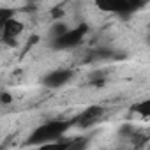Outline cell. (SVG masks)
Returning <instances> with one entry per match:
<instances>
[{
    "label": "cell",
    "mask_w": 150,
    "mask_h": 150,
    "mask_svg": "<svg viewBox=\"0 0 150 150\" xmlns=\"http://www.w3.org/2000/svg\"><path fill=\"white\" fill-rule=\"evenodd\" d=\"M74 125V118L71 120H50V122H44L41 124L39 127H35L32 131V134L27 138L25 145L27 146H41V145H46V143H51V141H58L62 139V136L67 132V129Z\"/></svg>",
    "instance_id": "obj_1"
},
{
    "label": "cell",
    "mask_w": 150,
    "mask_h": 150,
    "mask_svg": "<svg viewBox=\"0 0 150 150\" xmlns=\"http://www.w3.org/2000/svg\"><path fill=\"white\" fill-rule=\"evenodd\" d=\"M87 32H88V25L87 23H81L78 27H74V28H69V32L65 35H62L60 39L51 42V48L58 50V51L60 50H72V48H76V46L81 44V41L87 35Z\"/></svg>",
    "instance_id": "obj_2"
},
{
    "label": "cell",
    "mask_w": 150,
    "mask_h": 150,
    "mask_svg": "<svg viewBox=\"0 0 150 150\" xmlns=\"http://www.w3.org/2000/svg\"><path fill=\"white\" fill-rule=\"evenodd\" d=\"M97 7L106 13H117V14H131L136 9L141 7V2L132 0H111V2H97Z\"/></svg>",
    "instance_id": "obj_3"
},
{
    "label": "cell",
    "mask_w": 150,
    "mask_h": 150,
    "mask_svg": "<svg viewBox=\"0 0 150 150\" xmlns=\"http://www.w3.org/2000/svg\"><path fill=\"white\" fill-rule=\"evenodd\" d=\"M74 72L71 69H57V71H50L46 76H42V85L48 88H58L64 87L69 80H72Z\"/></svg>",
    "instance_id": "obj_4"
},
{
    "label": "cell",
    "mask_w": 150,
    "mask_h": 150,
    "mask_svg": "<svg viewBox=\"0 0 150 150\" xmlns=\"http://www.w3.org/2000/svg\"><path fill=\"white\" fill-rule=\"evenodd\" d=\"M104 115V108H101V106H90V108H87L83 113H80L76 118H74V124H76L78 127H90V125H94L101 117Z\"/></svg>",
    "instance_id": "obj_5"
},
{
    "label": "cell",
    "mask_w": 150,
    "mask_h": 150,
    "mask_svg": "<svg viewBox=\"0 0 150 150\" xmlns=\"http://www.w3.org/2000/svg\"><path fill=\"white\" fill-rule=\"evenodd\" d=\"M21 32H23V23L14 18H11L9 21H6L2 25V39L4 41H14Z\"/></svg>",
    "instance_id": "obj_6"
},
{
    "label": "cell",
    "mask_w": 150,
    "mask_h": 150,
    "mask_svg": "<svg viewBox=\"0 0 150 150\" xmlns=\"http://www.w3.org/2000/svg\"><path fill=\"white\" fill-rule=\"evenodd\" d=\"M131 111L136 113V115H141V117L150 118V97L148 99H143V101H139L136 104H132L131 106Z\"/></svg>",
    "instance_id": "obj_7"
},
{
    "label": "cell",
    "mask_w": 150,
    "mask_h": 150,
    "mask_svg": "<svg viewBox=\"0 0 150 150\" xmlns=\"http://www.w3.org/2000/svg\"><path fill=\"white\" fill-rule=\"evenodd\" d=\"M71 145V139H58V141H51L46 145H41L37 150H67Z\"/></svg>",
    "instance_id": "obj_8"
},
{
    "label": "cell",
    "mask_w": 150,
    "mask_h": 150,
    "mask_svg": "<svg viewBox=\"0 0 150 150\" xmlns=\"http://www.w3.org/2000/svg\"><path fill=\"white\" fill-rule=\"evenodd\" d=\"M67 32H69V28H67V25H64V23H55V25H51V28H50V39H51V42L57 41V39H60V37L65 35Z\"/></svg>",
    "instance_id": "obj_9"
},
{
    "label": "cell",
    "mask_w": 150,
    "mask_h": 150,
    "mask_svg": "<svg viewBox=\"0 0 150 150\" xmlns=\"http://www.w3.org/2000/svg\"><path fill=\"white\" fill-rule=\"evenodd\" d=\"M88 141H90V136H80V138H74V139H71V145H69L67 150H87Z\"/></svg>",
    "instance_id": "obj_10"
},
{
    "label": "cell",
    "mask_w": 150,
    "mask_h": 150,
    "mask_svg": "<svg viewBox=\"0 0 150 150\" xmlns=\"http://www.w3.org/2000/svg\"><path fill=\"white\" fill-rule=\"evenodd\" d=\"M11 101H13L11 94H9V92H2V103H4V104H9Z\"/></svg>",
    "instance_id": "obj_11"
}]
</instances>
